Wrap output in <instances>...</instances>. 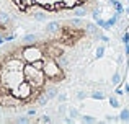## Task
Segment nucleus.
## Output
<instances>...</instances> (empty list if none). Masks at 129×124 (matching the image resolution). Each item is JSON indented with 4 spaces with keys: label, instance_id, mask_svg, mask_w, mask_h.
<instances>
[{
    "label": "nucleus",
    "instance_id": "nucleus-11",
    "mask_svg": "<svg viewBox=\"0 0 129 124\" xmlns=\"http://www.w3.org/2000/svg\"><path fill=\"white\" fill-rule=\"evenodd\" d=\"M87 13H88V12H87V8L82 5V7H79V8L74 12V15H75V16H82V18H83V16H87Z\"/></svg>",
    "mask_w": 129,
    "mask_h": 124
},
{
    "label": "nucleus",
    "instance_id": "nucleus-2",
    "mask_svg": "<svg viewBox=\"0 0 129 124\" xmlns=\"http://www.w3.org/2000/svg\"><path fill=\"white\" fill-rule=\"evenodd\" d=\"M43 72H44V75H46V78L52 80V82L64 80V77H66V73H64L60 64L57 62V59H54V57H47L46 61H44Z\"/></svg>",
    "mask_w": 129,
    "mask_h": 124
},
{
    "label": "nucleus",
    "instance_id": "nucleus-26",
    "mask_svg": "<svg viewBox=\"0 0 129 124\" xmlns=\"http://www.w3.org/2000/svg\"><path fill=\"white\" fill-rule=\"evenodd\" d=\"M100 39L103 43H108V41H110V38H106V36H103V34H100Z\"/></svg>",
    "mask_w": 129,
    "mask_h": 124
},
{
    "label": "nucleus",
    "instance_id": "nucleus-22",
    "mask_svg": "<svg viewBox=\"0 0 129 124\" xmlns=\"http://www.w3.org/2000/svg\"><path fill=\"white\" fill-rule=\"evenodd\" d=\"M87 96H88V95H87L85 92H83V90H82V92H79V93H77V98H79V100H85Z\"/></svg>",
    "mask_w": 129,
    "mask_h": 124
},
{
    "label": "nucleus",
    "instance_id": "nucleus-19",
    "mask_svg": "<svg viewBox=\"0 0 129 124\" xmlns=\"http://www.w3.org/2000/svg\"><path fill=\"white\" fill-rule=\"evenodd\" d=\"M15 122H18V124H28L29 122V118H28V116H25V118H16Z\"/></svg>",
    "mask_w": 129,
    "mask_h": 124
},
{
    "label": "nucleus",
    "instance_id": "nucleus-18",
    "mask_svg": "<svg viewBox=\"0 0 129 124\" xmlns=\"http://www.w3.org/2000/svg\"><path fill=\"white\" fill-rule=\"evenodd\" d=\"M110 105L113 108H119V101L116 100V96H110Z\"/></svg>",
    "mask_w": 129,
    "mask_h": 124
},
{
    "label": "nucleus",
    "instance_id": "nucleus-7",
    "mask_svg": "<svg viewBox=\"0 0 129 124\" xmlns=\"http://www.w3.org/2000/svg\"><path fill=\"white\" fill-rule=\"evenodd\" d=\"M46 33H56L57 29H59V23H56V21H49L46 25Z\"/></svg>",
    "mask_w": 129,
    "mask_h": 124
},
{
    "label": "nucleus",
    "instance_id": "nucleus-29",
    "mask_svg": "<svg viewBox=\"0 0 129 124\" xmlns=\"http://www.w3.org/2000/svg\"><path fill=\"white\" fill-rule=\"evenodd\" d=\"M124 49H126V56H129V43H127V44H124Z\"/></svg>",
    "mask_w": 129,
    "mask_h": 124
},
{
    "label": "nucleus",
    "instance_id": "nucleus-14",
    "mask_svg": "<svg viewBox=\"0 0 129 124\" xmlns=\"http://www.w3.org/2000/svg\"><path fill=\"white\" fill-rule=\"evenodd\" d=\"M80 119H82V121L83 122H95V121H96V119H95L93 118V116H87V114H80Z\"/></svg>",
    "mask_w": 129,
    "mask_h": 124
},
{
    "label": "nucleus",
    "instance_id": "nucleus-13",
    "mask_svg": "<svg viewBox=\"0 0 129 124\" xmlns=\"http://www.w3.org/2000/svg\"><path fill=\"white\" fill-rule=\"evenodd\" d=\"M69 113H70V116H72L74 119H75V118H80V111L77 108H69Z\"/></svg>",
    "mask_w": 129,
    "mask_h": 124
},
{
    "label": "nucleus",
    "instance_id": "nucleus-4",
    "mask_svg": "<svg viewBox=\"0 0 129 124\" xmlns=\"http://www.w3.org/2000/svg\"><path fill=\"white\" fill-rule=\"evenodd\" d=\"M33 87L29 85L26 80H23L21 83H20L18 87H16L15 90H12V95H13V98H16L18 101H28V100H31V95H33Z\"/></svg>",
    "mask_w": 129,
    "mask_h": 124
},
{
    "label": "nucleus",
    "instance_id": "nucleus-6",
    "mask_svg": "<svg viewBox=\"0 0 129 124\" xmlns=\"http://www.w3.org/2000/svg\"><path fill=\"white\" fill-rule=\"evenodd\" d=\"M44 93L47 95V98H49V100H52V98H56V96L59 95V90H57V87H49V88L44 90Z\"/></svg>",
    "mask_w": 129,
    "mask_h": 124
},
{
    "label": "nucleus",
    "instance_id": "nucleus-16",
    "mask_svg": "<svg viewBox=\"0 0 129 124\" xmlns=\"http://www.w3.org/2000/svg\"><path fill=\"white\" fill-rule=\"evenodd\" d=\"M33 16H35L36 21H46V18H47V16L44 15V13H35Z\"/></svg>",
    "mask_w": 129,
    "mask_h": 124
},
{
    "label": "nucleus",
    "instance_id": "nucleus-20",
    "mask_svg": "<svg viewBox=\"0 0 129 124\" xmlns=\"http://www.w3.org/2000/svg\"><path fill=\"white\" fill-rule=\"evenodd\" d=\"M95 21H96V25L100 26V28H103V29H105V23H106V21H105L103 18H96V20H95Z\"/></svg>",
    "mask_w": 129,
    "mask_h": 124
},
{
    "label": "nucleus",
    "instance_id": "nucleus-8",
    "mask_svg": "<svg viewBox=\"0 0 129 124\" xmlns=\"http://www.w3.org/2000/svg\"><path fill=\"white\" fill-rule=\"evenodd\" d=\"M118 18H119V13H116L114 16H111V18L108 20L106 23H105V29H111V28H113V26H114V23L118 21Z\"/></svg>",
    "mask_w": 129,
    "mask_h": 124
},
{
    "label": "nucleus",
    "instance_id": "nucleus-30",
    "mask_svg": "<svg viewBox=\"0 0 129 124\" xmlns=\"http://www.w3.org/2000/svg\"><path fill=\"white\" fill-rule=\"evenodd\" d=\"M124 92H126V93H129V85H127V83L124 85Z\"/></svg>",
    "mask_w": 129,
    "mask_h": 124
},
{
    "label": "nucleus",
    "instance_id": "nucleus-28",
    "mask_svg": "<svg viewBox=\"0 0 129 124\" xmlns=\"http://www.w3.org/2000/svg\"><path fill=\"white\" fill-rule=\"evenodd\" d=\"M59 113H60V114H64V113H66V106H60V108H59Z\"/></svg>",
    "mask_w": 129,
    "mask_h": 124
},
{
    "label": "nucleus",
    "instance_id": "nucleus-9",
    "mask_svg": "<svg viewBox=\"0 0 129 124\" xmlns=\"http://www.w3.org/2000/svg\"><path fill=\"white\" fill-rule=\"evenodd\" d=\"M90 96H91L93 100H105V98H106V96H105V93L101 92V90H93Z\"/></svg>",
    "mask_w": 129,
    "mask_h": 124
},
{
    "label": "nucleus",
    "instance_id": "nucleus-1",
    "mask_svg": "<svg viewBox=\"0 0 129 124\" xmlns=\"http://www.w3.org/2000/svg\"><path fill=\"white\" fill-rule=\"evenodd\" d=\"M23 75H25V80L33 87L35 90H41L44 87V80H46V75L41 69H36L33 64L26 62L25 67H23ZM44 92V90H41Z\"/></svg>",
    "mask_w": 129,
    "mask_h": 124
},
{
    "label": "nucleus",
    "instance_id": "nucleus-15",
    "mask_svg": "<svg viewBox=\"0 0 129 124\" xmlns=\"http://www.w3.org/2000/svg\"><path fill=\"white\" fill-rule=\"evenodd\" d=\"M119 80H121V75H119V70H116V72H114V75H113V78H111V82H113L114 85H118V83H119Z\"/></svg>",
    "mask_w": 129,
    "mask_h": 124
},
{
    "label": "nucleus",
    "instance_id": "nucleus-25",
    "mask_svg": "<svg viewBox=\"0 0 129 124\" xmlns=\"http://www.w3.org/2000/svg\"><path fill=\"white\" fill-rule=\"evenodd\" d=\"M57 98H59V101H66V100H67V95H64V93H62V95H57Z\"/></svg>",
    "mask_w": 129,
    "mask_h": 124
},
{
    "label": "nucleus",
    "instance_id": "nucleus-23",
    "mask_svg": "<svg viewBox=\"0 0 129 124\" xmlns=\"http://www.w3.org/2000/svg\"><path fill=\"white\" fill-rule=\"evenodd\" d=\"M114 93H116V95H119V96H121V95H123V93H124V90L121 88L119 85H118V87H116V90H114Z\"/></svg>",
    "mask_w": 129,
    "mask_h": 124
},
{
    "label": "nucleus",
    "instance_id": "nucleus-10",
    "mask_svg": "<svg viewBox=\"0 0 129 124\" xmlns=\"http://www.w3.org/2000/svg\"><path fill=\"white\" fill-rule=\"evenodd\" d=\"M119 121H126V122H129V109H127V108L121 109V113H119Z\"/></svg>",
    "mask_w": 129,
    "mask_h": 124
},
{
    "label": "nucleus",
    "instance_id": "nucleus-21",
    "mask_svg": "<svg viewBox=\"0 0 129 124\" xmlns=\"http://www.w3.org/2000/svg\"><path fill=\"white\" fill-rule=\"evenodd\" d=\"M38 122H51V118L49 116H41V118H38Z\"/></svg>",
    "mask_w": 129,
    "mask_h": 124
},
{
    "label": "nucleus",
    "instance_id": "nucleus-3",
    "mask_svg": "<svg viewBox=\"0 0 129 124\" xmlns=\"http://www.w3.org/2000/svg\"><path fill=\"white\" fill-rule=\"evenodd\" d=\"M36 44V43H35ZM35 44H28L25 46V48H21V59L25 62H35V61H39V59H44V54L46 52L43 51V49H39L38 46Z\"/></svg>",
    "mask_w": 129,
    "mask_h": 124
},
{
    "label": "nucleus",
    "instance_id": "nucleus-5",
    "mask_svg": "<svg viewBox=\"0 0 129 124\" xmlns=\"http://www.w3.org/2000/svg\"><path fill=\"white\" fill-rule=\"evenodd\" d=\"M21 43L23 44H35V43H38V34H25L21 38Z\"/></svg>",
    "mask_w": 129,
    "mask_h": 124
},
{
    "label": "nucleus",
    "instance_id": "nucleus-24",
    "mask_svg": "<svg viewBox=\"0 0 129 124\" xmlns=\"http://www.w3.org/2000/svg\"><path fill=\"white\" fill-rule=\"evenodd\" d=\"M123 43H124V44H127V43H129V34H127V33H124V34H123Z\"/></svg>",
    "mask_w": 129,
    "mask_h": 124
},
{
    "label": "nucleus",
    "instance_id": "nucleus-17",
    "mask_svg": "<svg viewBox=\"0 0 129 124\" xmlns=\"http://www.w3.org/2000/svg\"><path fill=\"white\" fill-rule=\"evenodd\" d=\"M44 61H46V59H39V61H35V62H31V64L36 67V69H41V70H43V67H44Z\"/></svg>",
    "mask_w": 129,
    "mask_h": 124
},
{
    "label": "nucleus",
    "instance_id": "nucleus-12",
    "mask_svg": "<svg viewBox=\"0 0 129 124\" xmlns=\"http://www.w3.org/2000/svg\"><path fill=\"white\" fill-rule=\"evenodd\" d=\"M105 51H106V48H105L103 44L98 46V48H96V52H95V57H96V59H101L105 56Z\"/></svg>",
    "mask_w": 129,
    "mask_h": 124
},
{
    "label": "nucleus",
    "instance_id": "nucleus-31",
    "mask_svg": "<svg viewBox=\"0 0 129 124\" xmlns=\"http://www.w3.org/2000/svg\"><path fill=\"white\" fill-rule=\"evenodd\" d=\"M127 3H129V0H127Z\"/></svg>",
    "mask_w": 129,
    "mask_h": 124
},
{
    "label": "nucleus",
    "instance_id": "nucleus-27",
    "mask_svg": "<svg viewBox=\"0 0 129 124\" xmlns=\"http://www.w3.org/2000/svg\"><path fill=\"white\" fill-rule=\"evenodd\" d=\"M33 114H36V109H35V108L28 109V116H33Z\"/></svg>",
    "mask_w": 129,
    "mask_h": 124
}]
</instances>
